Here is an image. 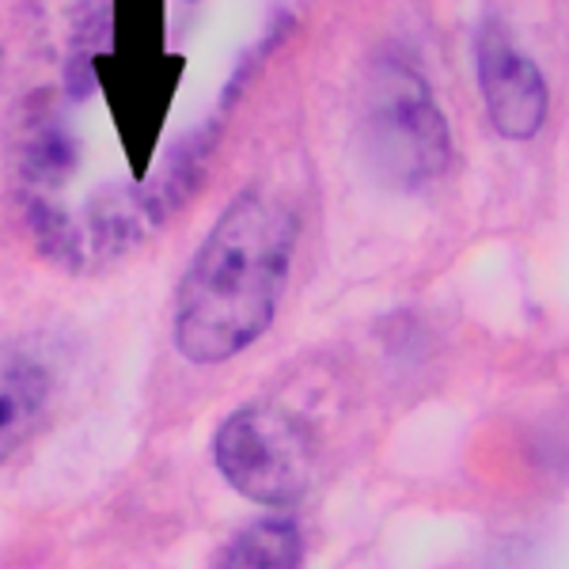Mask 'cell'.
I'll use <instances>...</instances> for the list:
<instances>
[{
  "mask_svg": "<svg viewBox=\"0 0 569 569\" xmlns=\"http://www.w3.org/2000/svg\"><path fill=\"white\" fill-rule=\"evenodd\" d=\"M220 566H251V569H289L305 562V536L292 520L270 517L247 525L217 555Z\"/></svg>",
  "mask_w": 569,
  "mask_h": 569,
  "instance_id": "obj_7",
  "label": "cell"
},
{
  "mask_svg": "<svg viewBox=\"0 0 569 569\" xmlns=\"http://www.w3.org/2000/svg\"><path fill=\"white\" fill-rule=\"evenodd\" d=\"M50 391L53 380L42 357L23 346H0V463L39 426Z\"/></svg>",
  "mask_w": 569,
  "mask_h": 569,
  "instance_id": "obj_6",
  "label": "cell"
},
{
  "mask_svg": "<svg viewBox=\"0 0 569 569\" xmlns=\"http://www.w3.org/2000/svg\"><path fill=\"white\" fill-rule=\"evenodd\" d=\"M0 66H4V50H0Z\"/></svg>",
  "mask_w": 569,
  "mask_h": 569,
  "instance_id": "obj_10",
  "label": "cell"
},
{
  "mask_svg": "<svg viewBox=\"0 0 569 569\" xmlns=\"http://www.w3.org/2000/svg\"><path fill=\"white\" fill-rule=\"evenodd\" d=\"M187 4H201V0H187Z\"/></svg>",
  "mask_w": 569,
  "mask_h": 569,
  "instance_id": "obj_11",
  "label": "cell"
},
{
  "mask_svg": "<svg viewBox=\"0 0 569 569\" xmlns=\"http://www.w3.org/2000/svg\"><path fill=\"white\" fill-rule=\"evenodd\" d=\"M91 69H96V88L103 91L118 137H122L126 160H130L133 176L144 179L187 61L168 50L149 53V58L96 50L91 53Z\"/></svg>",
  "mask_w": 569,
  "mask_h": 569,
  "instance_id": "obj_4",
  "label": "cell"
},
{
  "mask_svg": "<svg viewBox=\"0 0 569 569\" xmlns=\"http://www.w3.org/2000/svg\"><path fill=\"white\" fill-rule=\"evenodd\" d=\"M20 156L27 179L39 187H58L77 168V141L66 130V122L39 114L34 122H27V133L20 137Z\"/></svg>",
  "mask_w": 569,
  "mask_h": 569,
  "instance_id": "obj_8",
  "label": "cell"
},
{
  "mask_svg": "<svg viewBox=\"0 0 569 569\" xmlns=\"http://www.w3.org/2000/svg\"><path fill=\"white\" fill-rule=\"evenodd\" d=\"M300 220L289 206L247 190L198 247L176 305V350L220 365L270 330L289 284Z\"/></svg>",
  "mask_w": 569,
  "mask_h": 569,
  "instance_id": "obj_1",
  "label": "cell"
},
{
  "mask_svg": "<svg viewBox=\"0 0 569 569\" xmlns=\"http://www.w3.org/2000/svg\"><path fill=\"white\" fill-rule=\"evenodd\" d=\"M475 77L493 130L509 141H531L547 126L550 84L543 69L512 42L505 23L486 20L475 34Z\"/></svg>",
  "mask_w": 569,
  "mask_h": 569,
  "instance_id": "obj_5",
  "label": "cell"
},
{
  "mask_svg": "<svg viewBox=\"0 0 569 569\" xmlns=\"http://www.w3.org/2000/svg\"><path fill=\"white\" fill-rule=\"evenodd\" d=\"M213 460L236 493L270 509L297 505L316 475V448L308 429L292 415L270 407H243L220 421Z\"/></svg>",
  "mask_w": 569,
  "mask_h": 569,
  "instance_id": "obj_3",
  "label": "cell"
},
{
  "mask_svg": "<svg viewBox=\"0 0 569 569\" xmlns=\"http://www.w3.org/2000/svg\"><path fill=\"white\" fill-rule=\"evenodd\" d=\"M365 137L376 168L402 187L440 179L452 163V130L433 91L402 61H380L372 69Z\"/></svg>",
  "mask_w": 569,
  "mask_h": 569,
  "instance_id": "obj_2",
  "label": "cell"
},
{
  "mask_svg": "<svg viewBox=\"0 0 569 569\" xmlns=\"http://www.w3.org/2000/svg\"><path fill=\"white\" fill-rule=\"evenodd\" d=\"M114 20V53L149 58L163 53V0H114L110 4Z\"/></svg>",
  "mask_w": 569,
  "mask_h": 569,
  "instance_id": "obj_9",
  "label": "cell"
}]
</instances>
